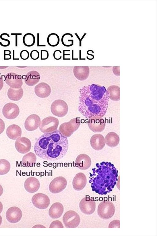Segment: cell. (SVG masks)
Instances as JSON below:
<instances>
[{"label": "cell", "mask_w": 157, "mask_h": 236, "mask_svg": "<svg viewBox=\"0 0 157 236\" xmlns=\"http://www.w3.org/2000/svg\"><path fill=\"white\" fill-rule=\"evenodd\" d=\"M78 110L87 119L94 116L103 117L109 105V93L103 86L92 84L79 90Z\"/></svg>", "instance_id": "obj_1"}, {"label": "cell", "mask_w": 157, "mask_h": 236, "mask_svg": "<svg viewBox=\"0 0 157 236\" xmlns=\"http://www.w3.org/2000/svg\"><path fill=\"white\" fill-rule=\"evenodd\" d=\"M68 148L67 138L58 130L44 133L36 140L34 151L40 158L48 161L59 160L66 154Z\"/></svg>", "instance_id": "obj_2"}, {"label": "cell", "mask_w": 157, "mask_h": 236, "mask_svg": "<svg viewBox=\"0 0 157 236\" xmlns=\"http://www.w3.org/2000/svg\"><path fill=\"white\" fill-rule=\"evenodd\" d=\"M80 121L78 118H73L67 122L62 124L59 127V130L64 136L70 137L79 127Z\"/></svg>", "instance_id": "obj_3"}, {"label": "cell", "mask_w": 157, "mask_h": 236, "mask_svg": "<svg viewBox=\"0 0 157 236\" xmlns=\"http://www.w3.org/2000/svg\"><path fill=\"white\" fill-rule=\"evenodd\" d=\"M115 212L114 206L109 201H104L100 203L98 207V214L99 216L104 219L111 218Z\"/></svg>", "instance_id": "obj_4"}, {"label": "cell", "mask_w": 157, "mask_h": 236, "mask_svg": "<svg viewBox=\"0 0 157 236\" xmlns=\"http://www.w3.org/2000/svg\"><path fill=\"white\" fill-rule=\"evenodd\" d=\"M59 123L58 118L52 116H49L42 120L39 128L43 133H51L57 130Z\"/></svg>", "instance_id": "obj_5"}, {"label": "cell", "mask_w": 157, "mask_h": 236, "mask_svg": "<svg viewBox=\"0 0 157 236\" xmlns=\"http://www.w3.org/2000/svg\"><path fill=\"white\" fill-rule=\"evenodd\" d=\"M63 221L66 228H74L79 225L80 219L79 216L75 211L70 210L66 212L64 214Z\"/></svg>", "instance_id": "obj_6"}, {"label": "cell", "mask_w": 157, "mask_h": 236, "mask_svg": "<svg viewBox=\"0 0 157 236\" xmlns=\"http://www.w3.org/2000/svg\"><path fill=\"white\" fill-rule=\"evenodd\" d=\"M51 111L54 115L62 117L66 115L68 111V106L67 103L62 99L54 101L51 106Z\"/></svg>", "instance_id": "obj_7"}, {"label": "cell", "mask_w": 157, "mask_h": 236, "mask_svg": "<svg viewBox=\"0 0 157 236\" xmlns=\"http://www.w3.org/2000/svg\"><path fill=\"white\" fill-rule=\"evenodd\" d=\"M67 184V181L62 176L54 178L50 182L49 186V189L52 193H58L65 188Z\"/></svg>", "instance_id": "obj_8"}, {"label": "cell", "mask_w": 157, "mask_h": 236, "mask_svg": "<svg viewBox=\"0 0 157 236\" xmlns=\"http://www.w3.org/2000/svg\"><path fill=\"white\" fill-rule=\"evenodd\" d=\"M33 205L40 209L47 208L49 206L50 201L48 197L41 193H38L34 195L32 198Z\"/></svg>", "instance_id": "obj_9"}, {"label": "cell", "mask_w": 157, "mask_h": 236, "mask_svg": "<svg viewBox=\"0 0 157 236\" xmlns=\"http://www.w3.org/2000/svg\"><path fill=\"white\" fill-rule=\"evenodd\" d=\"M88 125L89 129L93 132H100L104 129L105 122L102 117L94 116L89 118Z\"/></svg>", "instance_id": "obj_10"}, {"label": "cell", "mask_w": 157, "mask_h": 236, "mask_svg": "<svg viewBox=\"0 0 157 236\" xmlns=\"http://www.w3.org/2000/svg\"><path fill=\"white\" fill-rule=\"evenodd\" d=\"M79 207L81 211L84 214L90 215L95 210L96 204L94 198H90L87 196L83 198L80 201Z\"/></svg>", "instance_id": "obj_11"}, {"label": "cell", "mask_w": 157, "mask_h": 236, "mask_svg": "<svg viewBox=\"0 0 157 236\" xmlns=\"http://www.w3.org/2000/svg\"><path fill=\"white\" fill-rule=\"evenodd\" d=\"M2 114L6 118L12 119L16 118L19 114L20 110L16 104L9 102L6 104L2 110Z\"/></svg>", "instance_id": "obj_12"}, {"label": "cell", "mask_w": 157, "mask_h": 236, "mask_svg": "<svg viewBox=\"0 0 157 236\" xmlns=\"http://www.w3.org/2000/svg\"><path fill=\"white\" fill-rule=\"evenodd\" d=\"M5 78L6 83L10 87L14 89L21 87L23 81L21 75L15 73L10 72L6 75Z\"/></svg>", "instance_id": "obj_13"}, {"label": "cell", "mask_w": 157, "mask_h": 236, "mask_svg": "<svg viewBox=\"0 0 157 236\" xmlns=\"http://www.w3.org/2000/svg\"><path fill=\"white\" fill-rule=\"evenodd\" d=\"M15 145L17 150L23 154L29 152L31 147V143L30 140L24 137H20L17 139Z\"/></svg>", "instance_id": "obj_14"}, {"label": "cell", "mask_w": 157, "mask_h": 236, "mask_svg": "<svg viewBox=\"0 0 157 236\" xmlns=\"http://www.w3.org/2000/svg\"><path fill=\"white\" fill-rule=\"evenodd\" d=\"M22 217L21 210L16 206L11 207L9 208L6 213V217L9 222L16 223L19 222Z\"/></svg>", "instance_id": "obj_15"}, {"label": "cell", "mask_w": 157, "mask_h": 236, "mask_svg": "<svg viewBox=\"0 0 157 236\" xmlns=\"http://www.w3.org/2000/svg\"><path fill=\"white\" fill-rule=\"evenodd\" d=\"M40 121V118L37 115L31 114L25 120L24 123L25 128L28 131H34L39 127Z\"/></svg>", "instance_id": "obj_16"}, {"label": "cell", "mask_w": 157, "mask_h": 236, "mask_svg": "<svg viewBox=\"0 0 157 236\" xmlns=\"http://www.w3.org/2000/svg\"><path fill=\"white\" fill-rule=\"evenodd\" d=\"M91 164V161L90 157L85 154H81L76 158L75 165L79 169L85 170L88 169Z\"/></svg>", "instance_id": "obj_17"}, {"label": "cell", "mask_w": 157, "mask_h": 236, "mask_svg": "<svg viewBox=\"0 0 157 236\" xmlns=\"http://www.w3.org/2000/svg\"><path fill=\"white\" fill-rule=\"evenodd\" d=\"M34 91L37 96L40 98H44L50 95L51 90L48 84L44 82H41L35 86Z\"/></svg>", "instance_id": "obj_18"}, {"label": "cell", "mask_w": 157, "mask_h": 236, "mask_svg": "<svg viewBox=\"0 0 157 236\" xmlns=\"http://www.w3.org/2000/svg\"><path fill=\"white\" fill-rule=\"evenodd\" d=\"M86 182L87 179L85 174L82 173H78L75 175L73 179V188L76 190H81L85 187Z\"/></svg>", "instance_id": "obj_19"}, {"label": "cell", "mask_w": 157, "mask_h": 236, "mask_svg": "<svg viewBox=\"0 0 157 236\" xmlns=\"http://www.w3.org/2000/svg\"><path fill=\"white\" fill-rule=\"evenodd\" d=\"M90 142L92 147L96 150L102 149L105 145V138L100 134H95L92 135Z\"/></svg>", "instance_id": "obj_20"}, {"label": "cell", "mask_w": 157, "mask_h": 236, "mask_svg": "<svg viewBox=\"0 0 157 236\" xmlns=\"http://www.w3.org/2000/svg\"><path fill=\"white\" fill-rule=\"evenodd\" d=\"M25 190L30 193H34L39 189L40 184L39 180L35 177H30L27 178L24 182Z\"/></svg>", "instance_id": "obj_21"}, {"label": "cell", "mask_w": 157, "mask_h": 236, "mask_svg": "<svg viewBox=\"0 0 157 236\" xmlns=\"http://www.w3.org/2000/svg\"><path fill=\"white\" fill-rule=\"evenodd\" d=\"M75 76L78 80L82 81L86 79L90 73V68L88 66H75L73 68Z\"/></svg>", "instance_id": "obj_22"}, {"label": "cell", "mask_w": 157, "mask_h": 236, "mask_svg": "<svg viewBox=\"0 0 157 236\" xmlns=\"http://www.w3.org/2000/svg\"><path fill=\"white\" fill-rule=\"evenodd\" d=\"M64 208L60 203L56 202L52 204L48 210L50 217L53 219L60 218L63 213Z\"/></svg>", "instance_id": "obj_23"}, {"label": "cell", "mask_w": 157, "mask_h": 236, "mask_svg": "<svg viewBox=\"0 0 157 236\" xmlns=\"http://www.w3.org/2000/svg\"><path fill=\"white\" fill-rule=\"evenodd\" d=\"M40 79V74L36 71L32 70L26 74L24 80L26 85L29 86H33L37 83Z\"/></svg>", "instance_id": "obj_24"}, {"label": "cell", "mask_w": 157, "mask_h": 236, "mask_svg": "<svg viewBox=\"0 0 157 236\" xmlns=\"http://www.w3.org/2000/svg\"><path fill=\"white\" fill-rule=\"evenodd\" d=\"M6 133L7 136L10 139L16 140L21 136V129L17 125H11L7 128Z\"/></svg>", "instance_id": "obj_25"}, {"label": "cell", "mask_w": 157, "mask_h": 236, "mask_svg": "<svg viewBox=\"0 0 157 236\" xmlns=\"http://www.w3.org/2000/svg\"><path fill=\"white\" fill-rule=\"evenodd\" d=\"M105 143L108 146L113 147L117 146L120 141L118 135L114 132L108 133L105 138Z\"/></svg>", "instance_id": "obj_26"}, {"label": "cell", "mask_w": 157, "mask_h": 236, "mask_svg": "<svg viewBox=\"0 0 157 236\" xmlns=\"http://www.w3.org/2000/svg\"><path fill=\"white\" fill-rule=\"evenodd\" d=\"M23 90L22 87L18 89H14L10 87L7 91V96L11 100L17 101L22 97Z\"/></svg>", "instance_id": "obj_27"}, {"label": "cell", "mask_w": 157, "mask_h": 236, "mask_svg": "<svg viewBox=\"0 0 157 236\" xmlns=\"http://www.w3.org/2000/svg\"><path fill=\"white\" fill-rule=\"evenodd\" d=\"M36 157L33 153L30 152L24 155L22 159V163L23 166L27 167L34 166L36 163Z\"/></svg>", "instance_id": "obj_28"}, {"label": "cell", "mask_w": 157, "mask_h": 236, "mask_svg": "<svg viewBox=\"0 0 157 236\" xmlns=\"http://www.w3.org/2000/svg\"><path fill=\"white\" fill-rule=\"evenodd\" d=\"M107 90L109 93V98L116 101L120 100V88L119 86H111L108 88Z\"/></svg>", "instance_id": "obj_29"}, {"label": "cell", "mask_w": 157, "mask_h": 236, "mask_svg": "<svg viewBox=\"0 0 157 236\" xmlns=\"http://www.w3.org/2000/svg\"><path fill=\"white\" fill-rule=\"evenodd\" d=\"M60 38L59 35L55 33L49 34L47 38L48 44L52 47H55L59 44Z\"/></svg>", "instance_id": "obj_30"}, {"label": "cell", "mask_w": 157, "mask_h": 236, "mask_svg": "<svg viewBox=\"0 0 157 236\" xmlns=\"http://www.w3.org/2000/svg\"><path fill=\"white\" fill-rule=\"evenodd\" d=\"M73 35L70 33L64 34L61 38V42L63 45L66 47H70L74 44V40L71 38Z\"/></svg>", "instance_id": "obj_31"}, {"label": "cell", "mask_w": 157, "mask_h": 236, "mask_svg": "<svg viewBox=\"0 0 157 236\" xmlns=\"http://www.w3.org/2000/svg\"><path fill=\"white\" fill-rule=\"evenodd\" d=\"M24 44L26 46L30 47L33 46L35 42V38L33 34L28 33L24 36L23 38Z\"/></svg>", "instance_id": "obj_32"}, {"label": "cell", "mask_w": 157, "mask_h": 236, "mask_svg": "<svg viewBox=\"0 0 157 236\" xmlns=\"http://www.w3.org/2000/svg\"><path fill=\"white\" fill-rule=\"evenodd\" d=\"M10 168V163L6 160L0 159V175L7 174Z\"/></svg>", "instance_id": "obj_33"}, {"label": "cell", "mask_w": 157, "mask_h": 236, "mask_svg": "<svg viewBox=\"0 0 157 236\" xmlns=\"http://www.w3.org/2000/svg\"><path fill=\"white\" fill-rule=\"evenodd\" d=\"M62 223L59 221L56 220L52 222L49 226V228H63Z\"/></svg>", "instance_id": "obj_34"}, {"label": "cell", "mask_w": 157, "mask_h": 236, "mask_svg": "<svg viewBox=\"0 0 157 236\" xmlns=\"http://www.w3.org/2000/svg\"><path fill=\"white\" fill-rule=\"evenodd\" d=\"M30 56L32 59L36 60L39 58L40 56L39 53L36 50H33L31 52Z\"/></svg>", "instance_id": "obj_35"}, {"label": "cell", "mask_w": 157, "mask_h": 236, "mask_svg": "<svg viewBox=\"0 0 157 236\" xmlns=\"http://www.w3.org/2000/svg\"><path fill=\"white\" fill-rule=\"evenodd\" d=\"M49 56V53L48 51L46 50H40V59L41 60H46L48 58Z\"/></svg>", "instance_id": "obj_36"}, {"label": "cell", "mask_w": 157, "mask_h": 236, "mask_svg": "<svg viewBox=\"0 0 157 236\" xmlns=\"http://www.w3.org/2000/svg\"><path fill=\"white\" fill-rule=\"evenodd\" d=\"M29 52L26 50L21 51L20 54L21 58L24 60L27 59L29 58Z\"/></svg>", "instance_id": "obj_37"}, {"label": "cell", "mask_w": 157, "mask_h": 236, "mask_svg": "<svg viewBox=\"0 0 157 236\" xmlns=\"http://www.w3.org/2000/svg\"><path fill=\"white\" fill-rule=\"evenodd\" d=\"M62 52L59 50H55L53 53V56L54 58L56 60H59L62 58Z\"/></svg>", "instance_id": "obj_38"}, {"label": "cell", "mask_w": 157, "mask_h": 236, "mask_svg": "<svg viewBox=\"0 0 157 236\" xmlns=\"http://www.w3.org/2000/svg\"><path fill=\"white\" fill-rule=\"evenodd\" d=\"M5 128V124L3 120L0 118V134L4 131Z\"/></svg>", "instance_id": "obj_39"}, {"label": "cell", "mask_w": 157, "mask_h": 236, "mask_svg": "<svg viewBox=\"0 0 157 236\" xmlns=\"http://www.w3.org/2000/svg\"><path fill=\"white\" fill-rule=\"evenodd\" d=\"M75 34L76 36L78 38V39L79 40V46H82V41L83 39V38H84L86 34V33H84V34L82 36V37L81 39L80 38L79 36L78 35V34L77 33H75Z\"/></svg>", "instance_id": "obj_40"}, {"label": "cell", "mask_w": 157, "mask_h": 236, "mask_svg": "<svg viewBox=\"0 0 157 236\" xmlns=\"http://www.w3.org/2000/svg\"><path fill=\"white\" fill-rule=\"evenodd\" d=\"M4 84V82L2 77L0 75V91L2 89Z\"/></svg>", "instance_id": "obj_41"}, {"label": "cell", "mask_w": 157, "mask_h": 236, "mask_svg": "<svg viewBox=\"0 0 157 236\" xmlns=\"http://www.w3.org/2000/svg\"><path fill=\"white\" fill-rule=\"evenodd\" d=\"M37 46H39V47H42V46L40 45V44L39 43V34L37 33Z\"/></svg>", "instance_id": "obj_42"}, {"label": "cell", "mask_w": 157, "mask_h": 236, "mask_svg": "<svg viewBox=\"0 0 157 236\" xmlns=\"http://www.w3.org/2000/svg\"><path fill=\"white\" fill-rule=\"evenodd\" d=\"M3 192V190L2 186L0 184V196L2 195Z\"/></svg>", "instance_id": "obj_43"}, {"label": "cell", "mask_w": 157, "mask_h": 236, "mask_svg": "<svg viewBox=\"0 0 157 236\" xmlns=\"http://www.w3.org/2000/svg\"><path fill=\"white\" fill-rule=\"evenodd\" d=\"M3 205L2 202L0 201V214L2 212L3 210Z\"/></svg>", "instance_id": "obj_44"}, {"label": "cell", "mask_w": 157, "mask_h": 236, "mask_svg": "<svg viewBox=\"0 0 157 236\" xmlns=\"http://www.w3.org/2000/svg\"><path fill=\"white\" fill-rule=\"evenodd\" d=\"M2 222V218L1 216L0 215V226L1 225Z\"/></svg>", "instance_id": "obj_45"}, {"label": "cell", "mask_w": 157, "mask_h": 236, "mask_svg": "<svg viewBox=\"0 0 157 236\" xmlns=\"http://www.w3.org/2000/svg\"><path fill=\"white\" fill-rule=\"evenodd\" d=\"M70 54H65L64 53V50H63V57H64L65 55H69Z\"/></svg>", "instance_id": "obj_46"}]
</instances>
